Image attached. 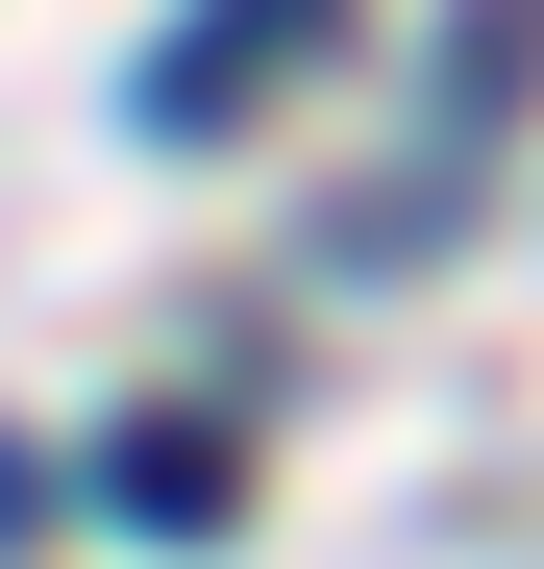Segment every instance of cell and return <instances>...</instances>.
I'll return each instance as SVG.
<instances>
[{
  "mask_svg": "<svg viewBox=\"0 0 544 569\" xmlns=\"http://www.w3.org/2000/svg\"><path fill=\"white\" fill-rule=\"evenodd\" d=\"M298 50H322V0H199V26L149 50V124L199 149V124H248V100H272V74H298Z\"/></svg>",
  "mask_w": 544,
  "mask_h": 569,
  "instance_id": "obj_1",
  "label": "cell"
},
{
  "mask_svg": "<svg viewBox=\"0 0 544 569\" xmlns=\"http://www.w3.org/2000/svg\"><path fill=\"white\" fill-rule=\"evenodd\" d=\"M26 496H50V470H26V446H0V545H26Z\"/></svg>",
  "mask_w": 544,
  "mask_h": 569,
  "instance_id": "obj_3",
  "label": "cell"
},
{
  "mask_svg": "<svg viewBox=\"0 0 544 569\" xmlns=\"http://www.w3.org/2000/svg\"><path fill=\"white\" fill-rule=\"evenodd\" d=\"M223 496H248V446H223V421H124V446H100V520H149V545H199Z\"/></svg>",
  "mask_w": 544,
  "mask_h": 569,
  "instance_id": "obj_2",
  "label": "cell"
}]
</instances>
